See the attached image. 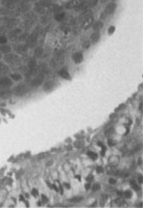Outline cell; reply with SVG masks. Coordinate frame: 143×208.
Listing matches in <instances>:
<instances>
[{"label": "cell", "instance_id": "6da1fadb", "mask_svg": "<svg viewBox=\"0 0 143 208\" xmlns=\"http://www.w3.org/2000/svg\"><path fill=\"white\" fill-rule=\"evenodd\" d=\"M38 29H35V30H33L31 34L28 35L25 43L28 47L32 48V47H35L36 44H38Z\"/></svg>", "mask_w": 143, "mask_h": 208}, {"label": "cell", "instance_id": "7a4b0ae2", "mask_svg": "<svg viewBox=\"0 0 143 208\" xmlns=\"http://www.w3.org/2000/svg\"><path fill=\"white\" fill-rule=\"evenodd\" d=\"M19 61V57L16 54H12V52H9V54H5L4 57V62L6 64H16Z\"/></svg>", "mask_w": 143, "mask_h": 208}, {"label": "cell", "instance_id": "3957f363", "mask_svg": "<svg viewBox=\"0 0 143 208\" xmlns=\"http://www.w3.org/2000/svg\"><path fill=\"white\" fill-rule=\"evenodd\" d=\"M94 16L92 14L88 15L87 17H85L84 21L82 22V29L83 30H88L89 28L92 27L93 23H94Z\"/></svg>", "mask_w": 143, "mask_h": 208}, {"label": "cell", "instance_id": "277c9868", "mask_svg": "<svg viewBox=\"0 0 143 208\" xmlns=\"http://www.w3.org/2000/svg\"><path fill=\"white\" fill-rule=\"evenodd\" d=\"M116 8H117V4H116V2H108L107 5H106L105 7V10L103 11L104 12V14L106 16H109V15H112L113 13L116 11Z\"/></svg>", "mask_w": 143, "mask_h": 208}, {"label": "cell", "instance_id": "5b68a950", "mask_svg": "<svg viewBox=\"0 0 143 208\" xmlns=\"http://www.w3.org/2000/svg\"><path fill=\"white\" fill-rule=\"evenodd\" d=\"M28 91V88L27 87L24 85V84H21V85H17L14 90H13V92L16 95H19V97H21V95H24L26 92H27Z\"/></svg>", "mask_w": 143, "mask_h": 208}, {"label": "cell", "instance_id": "8992f818", "mask_svg": "<svg viewBox=\"0 0 143 208\" xmlns=\"http://www.w3.org/2000/svg\"><path fill=\"white\" fill-rule=\"evenodd\" d=\"M22 33V29L20 28H15L12 29V30L8 33V38L10 39L11 41H15L18 39V36Z\"/></svg>", "mask_w": 143, "mask_h": 208}, {"label": "cell", "instance_id": "52a82bcc", "mask_svg": "<svg viewBox=\"0 0 143 208\" xmlns=\"http://www.w3.org/2000/svg\"><path fill=\"white\" fill-rule=\"evenodd\" d=\"M12 84H13V81L11 80L10 78L4 77V75H2V77L0 78V87H1V88H8V87H11Z\"/></svg>", "mask_w": 143, "mask_h": 208}, {"label": "cell", "instance_id": "ba28073f", "mask_svg": "<svg viewBox=\"0 0 143 208\" xmlns=\"http://www.w3.org/2000/svg\"><path fill=\"white\" fill-rule=\"evenodd\" d=\"M44 81H45V75H41L39 74L38 75H36V77L33 78L32 80V81H31V87H39V85H41L42 82H44Z\"/></svg>", "mask_w": 143, "mask_h": 208}, {"label": "cell", "instance_id": "9c48e42d", "mask_svg": "<svg viewBox=\"0 0 143 208\" xmlns=\"http://www.w3.org/2000/svg\"><path fill=\"white\" fill-rule=\"evenodd\" d=\"M80 4V0H69L65 4V8L68 10H72V9H76Z\"/></svg>", "mask_w": 143, "mask_h": 208}, {"label": "cell", "instance_id": "30bf717a", "mask_svg": "<svg viewBox=\"0 0 143 208\" xmlns=\"http://www.w3.org/2000/svg\"><path fill=\"white\" fill-rule=\"evenodd\" d=\"M108 161H109V165H110V166L116 167L119 164L120 158H119V156H117V155H112V156H110V158H109Z\"/></svg>", "mask_w": 143, "mask_h": 208}, {"label": "cell", "instance_id": "8fae6325", "mask_svg": "<svg viewBox=\"0 0 143 208\" xmlns=\"http://www.w3.org/2000/svg\"><path fill=\"white\" fill-rule=\"evenodd\" d=\"M84 59L82 52H76V54H73V61H75V64H81Z\"/></svg>", "mask_w": 143, "mask_h": 208}, {"label": "cell", "instance_id": "7c38bea8", "mask_svg": "<svg viewBox=\"0 0 143 208\" xmlns=\"http://www.w3.org/2000/svg\"><path fill=\"white\" fill-rule=\"evenodd\" d=\"M9 72V68L5 62H0V75H5Z\"/></svg>", "mask_w": 143, "mask_h": 208}, {"label": "cell", "instance_id": "4fadbf2b", "mask_svg": "<svg viewBox=\"0 0 143 208\" xmlns=\"http://www.w3.org/2000/svg\"><path fill=\"white\" fill-rule=\"evenodd\" d=\"M28 46L26 45V43H24V42H20L17 47H16V51L18 52V54H24V52H26V50H27Z\"/></svg>", "mask_w": 143, "mask_h": 208}, {"label": "cell", "instance_id": "5bb4252c", "mask_svg": "<svg viewBox=\"0 0 143 208\" xmlns=\"http://www.w3.org/2000/svg\"><path fill=\"white\" fill-rule=\"evenodd\" d=\"M0 51L2 52V54H7L9 52H11V46L8 45L7 43L1 44L0 45Z\"/></svg>", "mask_w": 143, "mask_h": 208}, {"label": "cell", "instance_id": "9a60e30c", "mask_svg": "<svg viewBox=\"0 0 143 208\" xmlns=\"http://www.w3.org/2000/svg\"><path fill=\"white\" fill-rule=\"evenodd\" d=\"M66 17V13L62 10H59L58 12L55 14V19L56 21H63Z\"/></svg>", "mask_w": 143, "mask_h": 208}, {"label": "cell", "instance_id": "2e32d148", "mask_svg": "<svg viewBox=\"0 0 143 208\" xmlns=\"http://www.w3.org/2000/svg\"><path fill=\"white\" fill-rule=\"evenodd\" d=\"M9 78H11L13 81H20L22 80V75L18 74V72H12L9 75Z\"/></svg>", "mask_w": 143, "mask_h": 208}, {"label": "cell", "instance_id": "e0dca14e", "mask_svg": "<svg viewBox=\"0 0 143 208\" xmlns=\"http://www.w3.org/2000/svg\"><path fill=\"white\" fill-rule=\"evenodd\" d=\"M94 31H100V29L103 27V21L102 20H98V21H94L92 25Z\"/></svg>", "mask_w": 143, "mask_h": 208}, {"label": "cell", "instance_id": "ac0fdd59", "mask_svg": "<svg viewBox=\"0 0 143 208\" xmlns=\"http://www.w3.org/2000/svg\"><path fill=\"white\" fill-rule=\"evenodd\" d=\"M92 40L93 43H96V42H98L100 40V33L99 31H94L91 35V38H90Z\"/></svg>", "mask_w": 143, "mask_h": 208}, {"label": "cell", "instance_id": "d6986e66", "mask_svg": "<svg viewBox=\"0 0 143 208\" xmlns=\"http://www.w3.org/2000/svg\"><path fill=\"white\" fill-rule=\"evenodd\" d=\"M55 87V82L54 81H46L45 82V85H44V90L45 92H48L49 90H52V88H54Z\"/></svg>", "mask_w": 143, "mask_h": 208}, {"label": "cell", "instance_id": "ffe728a7", "mask_svg": "<svg viewBox=\"0 0 143 208\" xmlns=\"http://www.w3.org/2000/svg\"><path fill=\"white\" fill-rule=\"evenodd\" d=\"M42 52H44V50H42L41 46H38V47H35L34 48V57L39 58L42 55Z\"/></svg>", "mask_w": 143, "mask_h": 208}, {"label": "cell", "instance_id": "44dd1931", "mask_svg": "<svg viewBox=\"0 0 143 208\" xmlns=\"http://www.w3.org/2000/svg\"><path fill=\"white\" fill-rule=\"evenodd\" d=\"M59 77H62L63 78H66V80H70V78H71L69 72L66 71V69H61V71H59Z\"/></svg>", "mask_w": 143, "mask_h": 208}, {"label": "cell", "instance_id": "7402d4cb", "mask_svg": "<svg viewBox=\"0 0 143 208\" xmlns=\"http://www.w3.org/2000/svg\"><path fill=\"white\" fill-rule=\"evenodd\" d=\"M28 35H29V34L24 33V32H22V33L18 36V39H17V40H18L19 42H24V41H26V39H27Z\"/></svg>", "mask_w": 143, "mask_h": 208}, {"label": "cell", "instance_id": "603a6c76", "mask_svg": "<svg viewBox=\"0 0 143 208\" xmlns=\"http://www.w3.org/2000/svg\"><path fill=\"white\" fill-rule=\"evenodd\" d=\"M34 68H36V61H35V58H33V59H30L28 62V68L32 69Z\"/></svg>", "mask_w": 143, "mask_h": 208}, {"label": "cell", "instance_id": "cb8c5ba5", "mask_svg": "<svg viewBox=\"0 0 143 208\" xmlns=\"http://www.w3.org/2000/svg\"><path fill=\"white\" fill-rule=\"evenodd\" d=\"M7 41H8L7 36H5V35L0 36V44H5V43H7Z\"/></svg>", "mask_w": 143, "mask_h": 208}, {"label": "cell", "instance_id": "d4e9b609", "mask_svg": "<svg viewBox=\"0 0 143 208\" xmlns=\"http://www.w3.org/2000/svg\"><path fill=\"white\" fill-rule=\"evenodd\" d=\"M10 95V92L8 91H2L0 92V98H8Z\"/></svg>", "mask_w": 143, "mask_h": 208}, {"label": "cell", "instance_id": "484cf974", "mask_svg": "<svg viewBox=\"0 0 143 208\" xmlns=\"http://www.w3.org/2000/svg\"><path fill=\"white\" fill-rule=\"evenodd\" d=\"M88 156L91 158V159H93V160H96L97 159V154L96 153H93V152H88Z\"/></svg>", "mask_w": 143, "mask_h": 208}, {"label": "cell", "instance_id": "4316f807", "mask_svg": "<svg viewBox=\"0 0 143 208\" xmlns=\"http://www.w3.org/2000/svg\"><path fill=\"white\" fill-rule=\"evenodd\" d=\"M82 200H83V197L82 196L74 197V198H72V199H71L72 202H80V201H82Z\"/></svg>", "mask_w": 143, "mask_h": 208}, {"label": "cell", "instance_id": "83f0119b", "mask_svg": "<svg viewBox=\"0 0 143 208\" xmlns=\"http://www.w3.org/2000/svg\"><path fill=\"white\" fill-rule=\"evenodd\" d=\"M124 195H125L126 198H130L132 196V192H131L130 190H126L125 192H124Z\"/></svg>", "mask_w": 143, "mask_h": 208}, {"label": "cell", "instance_id": "f1b7e54d", "mask_svg": "<svg viewBox=\"0 0 143 208\" xmlns=\"http://www.w3.org/2000/svg\"><path fill=\"white\" fill-rule=\"evenodd\" d=\"M114 31H115V27H114V26H110V27H109V29H108V33L109 34H112Z\"/></svg>", "mask_w": 143, "mask_h": 208}, {"label": "cell", "instance_id": "f546056e", "mask_svg": "<svg viewBox=\"0 0 143 208\" xmlns=\"http://www.w3.org/2000/svg\"><path fill=\"white\" fill-rule=\"evenodd\" d=\"M115 141H113V140H111V139H109L108 140V145L109 146H111V147H113V146H115Z\"/></svg>", "mask_w": 143, "mask_h": 208}, {"label": "cell", "instance_id": "4dcf8cb0", "mask_svg": "<svg viewBox=\"0 0 143 208\" xmlns=\"http://www.w3.org/2000/svg\"><path fill=\"white\" fill-rule=\"evenodd\" d=\"M131 184H132V187L134 188V189H135L136 191H138V190H139V187L137 186V185L135 184V182H134V181H131Z\"/></svg>", "mask_w": 143, "mask_h": 208}, {"label": "cell", "instance_id": "1f68e13d", "mask_svg": "<svg viewBox=\"0 0 143 208\" xmlns=\"http://www.w3.org/2000/svg\"><path fill=\"white\" fill-rule=\"evenodd\" d=\"M99 189H100V184H99V183L95 184V185H94V187H93V190L96 191V190H99Z\"/></svg>", "mask_w": 143, "mask_h": 208}, {"label": "cell", "instance_id": "d6a6232c", "mask_svg": "<svg viewBox=\"0 0 143 208\" xmlns=\"http://www.w3.org/2000/svg\"><path fill=\"white\" fill-rule=\"evenodd\" d=\"M96 170H97V172H98V173H103V172H104V169H103V168H102L101 166L97 167V169H96Z\"/></svg>", "mask_w": 143, "mask_h": 208}, {"label": "cell", "instance_id": "836d02e7", "mask_svg": "<svg viewBox=\"0 0 143 208\" xmlns=\"http://www.w3.org/2000/svg\"><path fill=\"white\" fill-rule=\"evenodd\" d=\"M31 193H32V195H33V196H35V197L38 195V190H36V189H32Z\"/></svg>", "mask_w": 143, "mask_h": 208}, {"label": "cell", "instance_id": "e575fe53", "mask_svg": "<svg viewBox=\"0 0 143 208\" xmlns=\"http://www.w3.org/2000/svg\"><path fill=\"white\" fill-rule=\"evenodd\" d=\"M41 198H42V200H44V202H48V198L46 197L45 195H41Z\"/></svg>", "mask_w": 143, "mask_h": 208}, {"label": "cell", "instance_id": "d590c367", "mask_svg": "<svg viewBox=\"0 0 143 208\" xmlns=\"http://www.w3.org/2000/svg\"><path fill=\"white\" fill-rule=\"evenodd\" d=\"M138 182L140 184H142V176H141V175H139V176H138Z\"/></svg>", "mask_w": 143, "mask_h": 208}, {"label": "cell", "instance_id": "8d00e7d4", "mask_svg": "<svg viewBox=\"0 0 143 208\" xmlns=\"http://www.w3.org/2000/svg\"><path fill=\"white\" fill-rule=\"evenodd\" d=\"M109 182H110L111 184H114V183L116 182V181H115L114 179H110V180H109Z\"/></svg>", "mask_w": 143, "mask_h": 208}, {"label": "cell", "instance_id": "74e56055", "mask_svg": "<svg viewBox=\"0 0 143 208\" xmlns=\"http://www.w3.org/2000/svg\"><path fill=\"white\" fill-rule=\"evenodd\" d=\"M64 186H66V188H70V184H69V183H65V184H64Z\"/></svg>", "mask_w": 143, "mask_h": 208}, {"label": "cell", "instance_id": "f35d334b", "mask_svg": "<svg viewBox=\"0 0 143 208\" xmlns=\"http://www.w3.org/2000/svg\"><path fill=\"white\" fill-rule=\"evenodd\" d=\"M89 188H90V184H87L86 185V189H89Z\"/></svg>", "mask_w": 143, "mask_h": 208}, {"label": "cell", "instance_id": "ab89813d", "mask_svg": "<svg viewBox=\"0 0 143 208\" xmlns=\"http://www.w3.org/2000/svg\"><path fill=\"white\" fill-rule=\"evenodd\" d=\"M139 110L142 111V104H140V106H139Z\"/></svg>", "mask_w": 143, "mask_h": 208}, {"label": "cell", "instance_id": "60d3db41", "mask_svg": "<svg viewBox=\"0 0 143 208\" xmlns=\"http://www.w3.org/2000/svg\"><path fill=\"white\" fill-rule=\"evenodd\" d=\"M76 177H77V179H78V180H81V177H80L79 175H77V176H76Z\"/></svg>", "mask_w": 143, "mask_h": 208}, {"label": "cell", "instance_id": "b9f144b4", "mask_svg": "<svg viewBox=\"0 0 143 208\" xmlns=\"http://www.w3.org/2000/svg\"><path fill=\"white\" fill-rule=\"evenodd\" d=\"M101 2L105 3V2H108V0H101Z\"/></svg>", "mask_w": 143, "mask_h": 208}, {"label": "cell", "instance_id": "7bdbcfd3", "mask_svg": "<svg viewBox=\"0 0 143 208\" xmlns=\"http://www.w3.org/2000/svg\"><path fill=\"white\" fill-rule=\"evenodd\" d=\"M20 200L21 201H24V198H23V196H20Z\"/></svg>", "mask_w": 143, "mask_h": 208}, {"label": "cell", "instance_id": "ee69618b", "mask_svg": "<svg viewBox=\"0 0 143 208\" xmlns=\"http://www.w3.org/2000/svg\"><path fill=\"white\" fill-rule=\"evenodd\" d=\"M1 58H2V52L0 51V59H1Z\"/></svg>", "mask_w": 143, "mask_h": 208}, {"label": "cell", "instance_id": "f6af8a7d", "mask_svg": "<svg viewBox=\"0 0 143 208\" xmlns=\"http://www.w3.org/2000/svg\"><path fill=\"white\" fill-rule=\"evenodd\" d=\"M112 1H113V2H115V1H117V0H112Z\"/></svg>", "mask_w": 143, "mask_h": 208}]
</instances>
